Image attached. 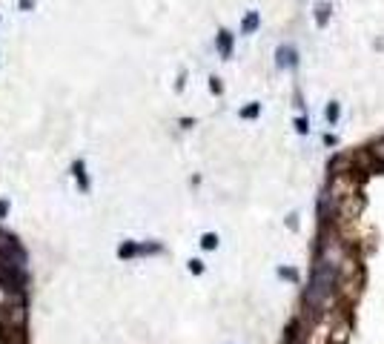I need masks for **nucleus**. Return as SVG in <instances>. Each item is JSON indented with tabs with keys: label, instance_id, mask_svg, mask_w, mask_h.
Segmentation results:
<instances>
[{
	"label": "nucleus",
	"instance_id": "nucleus-3",
	"mask_svg": "<svg viewBox=\"0 0 384 344\" xmlns=\"http://www.w3.org/2000/svg\"><path fill=\"white\" fill-rule=\"evenodd\" d=\"M256 24H258V18H256V15H250V18H247V24H244V29H256Z\"/></svg>",
	"mask_w": 384,
	"mask_h": 344
},
{
	"label": "nucleus",
	"instance_id": "nucleus-1",
	"mask_svg": "<svg viewBox=\"0 0 384 344\" xmlns=\"http://www.w3.org/2000/svg\"><path fill=\"white\" fill-rule=\"evenodd\" d=\"M278 64L281 66H293L295 64V52L287 46V49H278Z\"/></svg>",
	"mask_w": 384,
	"mask_h": 344
},
{
	"label": "nucleus",
	"instance_id": "nucleus-2",
	"mask_svg": "<svg viewBox=\"0 0 384 344\" xmlns=\"http://www.w3.org/2000/svg\"><path fill=\"white\" fill-rule=\"evenodd\" d=\"M315 12H318V15H315V21H318V26H324V21H327V12H330V9H327V6L321 4V6L315 9Z\"/></svg>",
	"mask_w": 384,
	"mask_h": 344
}]
</instances>
